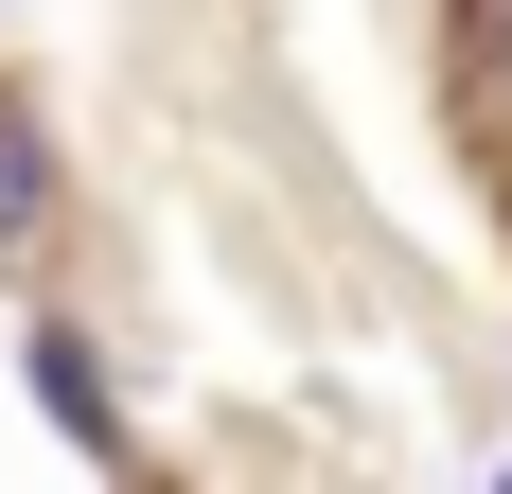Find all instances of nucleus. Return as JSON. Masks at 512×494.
Returning a JSON list of instances; mask_svg holds the SVG:
<instances>
[{"mask_svg": "<svg viewBox=\"0 0 512 494\" xmlns=\"http://www.w3.org/2000/svg\"><path fill=\"white\" fill-rule=\"evenodd\" d=\"M18 371H36V424H53V442L124 459V389H106V336H89V318H36V336H18Z\"/></svg>", "mask_w": 512, "mask_h": 494, "instance_id": "nucleus-1", "label": "nucleus"}, {"mask_svg": "<svg viewBox=\"0 0 512 494\" xmlns=\"http://www.w3.org/2000/svg\"><path fill=\"white\" fill-rule=\"evenodd\" d=\"M53 195H71L53 106H36V89H0V265H36V247H53Z\"/></svg>", "mask_w": 512, "mask_h": 494, "instance_id": "nucleus-2", "label": "nucleus"}]
</instances>
